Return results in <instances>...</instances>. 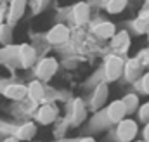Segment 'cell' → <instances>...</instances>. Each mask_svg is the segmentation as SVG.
I'll use <instances>...</instances> for the list:
<instances>
[{"label": "cell", "mask_w": 149, "mask_h": 142, "mask_svg": "<svg viewBox=\"0 0 149 142\" xmlns=\"http://www.w3.org/2000/svg\"><path fill=\"white\" fill-rule=\"evenodd\" d=\"M130 45V36L127 31H120L113 36V49L120 50V52H125Z\"/></svg>", "instance_id": "7c38bea8"}, {"label": "cell", "mask_w": 149, "mask_h": 142, "mask_svg": "<svg viewBox=\"0 0 149 142\" xmlns=\"http://www.w3.org/2000/svg\"><path fill=\"white\" fill-rule=\"evenodd\" d=\"M47 42L52 43V45H61L64 42H68L70 38V28L66 24H54L49 31H47Z\"/></svg>", "instance_id": "3957f363"}, {"label": "cell", "mask_w": 149, "mask_h": 142, "mask_svg": "<svg viewBox=\"0 0 149 142\" xmlns=\"http://www.w3.org/2000/svg\"><path fill=\"white\" fill-rule=\"evenodd\" d=\"M123 73L127 74L128 80H135V78L141 74V64H139V61H137V59H130V61L125 64V71H123Z\"/></svg>", "instance_id": "9a60e30c"}, {"label": "cell", "mask_w": 149, "mask_h": 142, "mask_svg": "<svg viewBox=\"0 0 149 142\" xmlns=\"http://www.w3.org/2000/svg\"><path fill=\"white\" fill-rule=\"evenodd\" d=\"M56 116H57L56 107L49 106V104L42 106L37 111V121L38 123H42V125H49V123H52V121L56 120Z\"/></svg>", "instance_id": "30bf717a"}, {"label": "cell", "mask_w": 149, "mask_h": 142, "mask_svg": "<svg viewBox=\"0 0 149 142\" xmlns=\"http://www.w3.org/2000/svg\"><path fill=\"white\" fill-rule=\"evenodd\" d=\"M123 71H125V63H123L121 57H118V56H109V57L106 59V63H104V74H106V78H108L109 81L118 80V78L123 74Z\"/></svg>", "instance_id": "7a4b0ae2"}, {"label": "cell", "mask_w": 149, "mask_h": 142, "mask_svg": "<svg viewBox=\"0 0 149 142\" xmlns=\"http://www.w3.org/2000/svg\"><path fill=\"white\" fill-rule=\"evenodd\" d=\"M35 134H37L35 123H26V125H23V127L17 130V139H21V141H30Z\"/></svg>", "instance_id": "2e32d148"}, {"label": "cell", "mask_w": 149, "mask_h": 142, "mask_svg": "<svg viewBox=\"0 0 149 142\" xmlns=\"http://www.w3.org/2000/svg\"><path fill=\"white\" fill-rule=\"evenodd\" d=\"M83 118H85V106L78 99V101H74V123H80Z\"/></svg>", "instance_id": "d6986e66"}, {"label": "cell", "mask_w": 149, "mask_h": 142, "mask_svg": "<svg viewBox=\"0 0 149 142\" xmlns=\"http://www.w3.org/2000/svg\"><path fill=\"white\" fill-rule=\"evenodd\" d=\"M137 132H139L137 123H135L134 120H128V118L121 120V121L118 123V127H116V137H118V141L120 142L134 141L135 135H137Z\"/></svg>", "instance_id": "6da1fadb"}, {"label": "cell", "mask_w": 149, "mask_h": 142, "mask_svg": "<svg viewBox=\"0 0 149 142\" xmlns=\"http://www.w3.org/2000/svg\"><path fill=\"white\" fill-rule=\"evenodd\" d=\"M127 114H128V111H127V106H125L123 101H113L111 104L108 106V109H106L108 120L113 121V123H116V125H118L121 120H125Z\"/></svg>", "instance_id": "5b68a950"}, {"label": "cell", "mask_w": 149, "mask_h": 142, "mask_svg": "<svg viewBox=\"0 0 149 142\" xmlns=\"http://www.w3.org/2000/svg\"><path fill=\"white\" fill-rule=\"evenodd\" d=\"M121 101L125 102V106H127V111H128V113H134V111L139 107V97H137L135 94H128V95H125Z\"/></svg>", "instance_id": "ac0fdd59"}, {"label": "cell", "mask_w": 149, "mask_h": 142, "mask_svg": "<svg viewBox=\"0 0 149 142\" xmlns=\"http://www.w3.org/2000/svg\"><path fill=\"white\" fill-rule=\"evenodd\" d=\"M127 7V0H108L106 9L109 14H120Z\"/></svg>", "instance_id": "e0dca14e"}, {"label": "cell", "mask_w": 149, "mask_h": 142, "mask_svg": "<svg viewBox=\"0 0 149 142\" xmlns=\"http://www.w3.org/2000/svg\"><path fill=\"white\" fill-rule=\"evenodd\" d=\"M9 36H10V28L9 26H0V40L3 43L9 42Z\"/></svg>", "instance_id": "44dd1931"}, {"label": "cell", "mask_w": 149, "mask_h": 142, "mask_svg": "<svg viewBox=\"0 0 149 142\" xmlns=\"http://www.w3.org/2000/svg\"><path fill=\"white\" fill-rule=\"evenodd\" d=\"M137 142H146V141H137Z\"/></svg>", "instance_id": "d4e9b609"}, {"label": "cell", "mask_w": 149, "mask_h": 142, "mask_svg": "<svg viewBox=\"0 0 149 142\" xmlns=\"http://www.w3.org/2000/svg\"><path fill=\"white\" fill-rule=\"evenodd\" d=\"M43 95H45V90H43V85H42L38 80L31 81V83L28 85V97H30L31 101H42Z\"/></svg>", "instance_id": "5bb4252c"}, {"label": "cell", "mask_w": 149, "mask_h": 142, "mask_svg": "<svg viewBox=\"0 0 149 142\" xmlns=\"http://www.w3.org/2000/svg\"><path fill=\"white\" fill-rule=\"evenodd\" d=\"M17 59L21 63L23 68H30L35 61H37V52L31 45H19L17 47Z\"/></svg>", "instance_id": "8992f818"}, {"label": "cell", "mask_w": 149, "mask_h": 142, "mask_svg": "<svg viewBox=\"0 0 149 142\" xmlns=\"http://www.w3.org/2000/svg\"><path fill=\"white\" fill-rule=\"evenodd\" d=\"M26 10V0H10L9 7V23H16L23 17Z\"/></svg>", "instance_id": "9c48e42d"}, {"label": "cell", "mask_w": 149, "mask_h": 142, "mask_svg": "<svg viewBox=\"0 0 149 142\" xmlns=\"http://www.w3.org/2000/svg\"><path fill=\"white\" fill-rule=\"evenodd\" d=\"M142 135H144V141L149 142V123H146V127H144V132H142Z\"/></svg>", "instance_id": "603a6c76"}, {"label": "cell", "mask_w": 149, "mask_h": 142, "mask_svg": "<svg viewBox=\"0 0 149 142\" xmlns=\"http://www.w3.org/2000/svg\"><path fill=\"white\" fill-rule=\"evenodd\" d=\"M94 33L99 36V38H113L116 35V28L114 24L109 21H104V23H99L94 26Z\"/></svg>", "instance_id": "8fae6325"}, {"label": "cell", "mask_w": 149, "mask_h": 142, "mask_svg": "<svg viewBox=\"0 0 149 142\" xmlns=\"http://www.w3.org/2000/svg\"><path fill=\"white\" fill-rule=\"evenodd\" d=\"M108 85L106 83H99V87L95 88V92H94V99H92V106L94 107H101L104 102H106V99H108Z\"/></svg>", "instance_id": "4fadbf2b"}, {"label": "cell", "mask_w": 149, "mask_h": 142, "mask_svg": "<svg viewBox=\"0 0 149 142\" xmlns=\"http://www.w3.org/2000/svg\"><path fill=\"white\" fill-rule=\"evenodd\" d=\"M73 17L76 24H85L90 19V7L85 2H78L73 7Z\"/></svg>", "instance_id": "ba28073f"}, {"label": "cell", "mask_w": 149, "mask_h": 142, "mask_svg": "<svg viewBox=\"0 0 149 142\" xmlns=\"http://www.w3.org/2000/svg\"><path fill=\"white\" fill-rule=\"evenodd\" d=\"M78 142H95V139H92V137H83V139H80Z\"/></svg>", "instance_id": "cb8c5ba5"}, {"label": "cell", "mask_w": 149, "mask_h": 142, "mask_svg": "<svg viewBox=\"0 0 149 142\" xmlns=\"http://www.w3.org/2000/svg\"><path fill=\"white\" fill-rule=\"evenodd\" d=\"M139 118H141V121L149 123V102H144L139 107Z\"/></svg>", "instance_id": "ffe728a7"}, {"label": "cell", "mask_w": 149, "mask_h": 142, "mask_svg": "<svg viewBox=\"0 0 149 142\" xmlns=\"http://www.w3.org/2000/svg\"><path fill=\"white\" fill-rule=\"evenodd\" d=\"M3 95L12 101H21L28 95V87H24L21 83H10L3 88Z\"/></svg>", "instance_id": "52a82bcc"}, {"label": "cell", "mask_w": 149, "mask_h": 142, "mask_svg": "<svg viewBox=\"0 0 149 142\" xmlns=\"http://www.w3.org/2000/svg\"><path fill=\"white\" fill-rule=\"evenodd\" d=\"M141 90H142L144 94H149V71L141 78Z\"/></svg>", "instance_id": "7402d4cb"}, {"label": "cell", "mask_w": 149, "mask_h": 142, "mask_svg": "<svg viewBox=\"0 0 149 142\" xmlns=\"http://www.w3.org/2000/svg\"><path fill=\"white\" fill-rule=\"evenodd\" d=\"M57 68H59V64H57V61H56L54 57H45V59H42V61L38 63L37 76L40 80H50V78L56 74Z\"/></svg>", "instance_id": "277c9868"}]
</instances>
